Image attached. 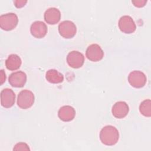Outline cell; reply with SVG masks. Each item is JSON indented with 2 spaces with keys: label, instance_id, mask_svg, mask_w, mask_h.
<instances>
[{
  "label": "cell",
  "instance_id": "cell-10",
  "mask_svg": "<svg viewBox=\"0 0 151 151\" xmlns=\"http://www.w3.org/2000/svg\"><path fill=\"white\" fill-rule=\"evenodd\" d=\"M8 81L11 86L14 87H22L27 81V75L22 71H18L10 74Z\"/></svg>",
  "mask_w": 151,
  "mask_h": 151
},
{
  "label": "cell",
  "instance_id": "cell-5",
  "mask_svg": "<svg viewBox=\"0 0 151 151\" xmlns=\"http://www.w3.org/2000/svg\"><path fill=\"white\" fill-rule=\"evenodd\" d=\"M128 81L130 84L134 88H142L146 84L147 78L143 72L134 70L129 74Z\"/></svg>",
  "mask_w": 151,
  "mask_h": 151
},
{
  "label": "cell",
  "instance_id": "cell-6",
  "mask_svg": "<svg viewBox=\"0 0 151 151\" xmlns=\"http://www.w3.org/2000/svg\"><path fill=\"white\" fill-rule=\"evenodd\" d=\"M119 27L122 32L125 34H131L135 31L136 26L132 18L129 15L122 17L119 21Z\"/></svg>",
  "mask_w": 151,
  "mask_h": 151
},
{
  "label": "cell",
  "instance_id": "cell-11",
  "mask_svg": "<svg viewBox=\"0 0 151 151\" xmlns=\"http://www.w3.org/2000/svg\"><path fill=\"white\" fill-rule=\"evenodd\" d=\"M30 32L32 36L37 38H42L47 33V27L46 24L41 21L34 22L30 27Z\"/></svg>",
  "mask_w": 151,
  "mask_h": 151
},
{
  "label": "cell",
  "instance_id": "cell-8",
  "mask_svg": "<svg viewBox=\"0 0 151 151\" xmlns=\"http://www.w3.org/2000/svg\"><path fill=\"white\" fill-rule=\"evenodd\" d=\"M67 62L70 67L73 68H78L83 66L84 62V57L78 51H72L67 56Z\"/></svg>",
  "mask_w": 151,
  "mask_h": 151
},
{
  "label": "cell",
  "instance_id": "cell-21",
  "mask_svg": "<svg viewBox=\"0 0 151 151\" xmlns=\"http://www.w3.org/2000/svg\"><path fill=\"white\" fill-rule=\"evenodd\" d=\"M6 80V76L3 70H1V84H2Z\"/></svg>",
  "mask_w": 151,
  "mask_h": 151
},
{
  "label": "cell",
  "instance_id": "cell-7",
  "mask_svg": "<svg viewBox=\"0 0 151 151\" xmlns=\"http://www.w3.org/2000/svg\"><path fill=\"white\" fill-rule=\"evenodd\" d=\"M86 55L89 60L93 62H97L100 61L103 58L104 52L99 45L93 44L87 47Z\"/></svg>",
  "mask_w": 151,
  "mask_h": 151
},
{
  "label": "cell",
  "instance_id": "cell-2",
  "mask_svg": "<svg viewBox=\"0 0 151 151\" xmlns=\"http://www.w3.org/2000/svg\"><path fill=\"white\" fill-rule=\"evenodd\" d=\"M35 100L34 93L28 90L21 91L17 97V105L22 109H27L31 107Z\"/></svg>",
  "mask_w": 151,
  "mask_h": 151
},
{
  "label": "cell",
  "instance_id": "cell-19",
  "mask_svg": "<svg viewBox=\"0 0 151 151\" xmlns=\"http://www.w3.org/2000/svg\"><path fill=\"white\" fill-rule=\"evenodd\" d=\"M132 2L133 4V5L138 8L143 7L145 5V4L147 3V1L145 0H136V1H132Z\"/></svg>",
  "mask_w": 151,
  "mask_h": 151
},
{
  "label": "cell",
  "instance_id": "cell-16",
  "mask_svg": "<svg viewBox=\"0 0 151 151\" xmlns=\"http://www.w3.org/2000/svg\"><path fill=\"white\" fill-rule=\"evenodd\" d=\"M46 80L53 84H58L63 81V75L55 69H50L46 72L45 74Z\"/></svg>",
  "mask_w": 151,
  "mask_h": 151
},
{
  "label": "cell",
  "instance_id": "cell-18",
  "mask_svg": "<svg viewBox=\"0 0 151 151\" xmlns=\"http://www.w3.org/2000/svg\"><path fill=\"white\" fill-rule=\"evenodd\" d=\"M14 150H29L30 149L28 145L24 142H19L17 143L14 147L13 148Z\"/></svg>",
  "mask_w": 151,
  "mask_h": 151
},
{
  "label": "cell",
  "instance_id": "cell-12",
  "mask_svg": "<svg viewBox=\"0 0 151 151\" xmlns=\"http://www.w3.org/2000/svg\"><path fill=\"white\" fill-rule=\"evenodd\" d=\"M129 111V107L127 104L123 101L116 102L112 107L111 112L114 117L117 119H123L125 117Z\"/></svg>",
  "mask_w": 151,
  "mask_h": 151
},
{
  "label": "cell",
  "instance_id": "cell-17",
  "mask_svg": "<svg viewBox=\"0 0 151 151\" xmlns=\"http://www.w3.org/2000/svg\"><path fill=\"white\" fill-rule=\"evenodd\" d=\"M140 113L145 117L151 116V100L146 99L143 100L139 106Z\"/></svg>",
  "mask_w": 151,
  "mask_h": 151
},
{
  "label": "cell",
  "instance_id": "cell-15",
  "mask_svg": "<svg viewBox=\"0 0 151 151\" xmlns=\"http://www.w3.org/2000/svg\"><path fill=\"white\" fill-rule=\"evenodd\" d=\"M22 61L21 58L17 54L9 55L5 60V66L6 68L11 71L18 70L21 65Z\"/></svg>",
  "mask_w": 151,
  "mask_h": 151
},
{
  "label": "cell",
  "instance_id": "cell-4",
  "mask_svg": "<svg viewBox=\"0 0 151 151\" xmlns=\"http://www.w3.org/2000/svg\"><path fill=\"white\" fill-rule=\"evenodd\" d=\"M60 34L65 38H71L76 34L77 27L75 24L71 21H64L58 25Z\"/></svg>",
  "mask_w": 151,
  "mask_h": 151
},
{
  "label": "cell",
  "instance_id": "cell-20",
  "mask_svg": "<svg viewBox=\"0 0 151 151\" xmlns=\"http://www.w3.org/2000/svg\"><path fill=\"white\" fill-rule=\"evenodd\" d=\"M27 2V1H23V0H19V1L18 0V1H14L15 6L18 8L23 7L26 4Z\"/></svg>",
  "mask_w": 151,
  "mask_h": 151
},
{
  "label": "cell",
  "instance_id": "cell-14",
  "mask_svg": "<svg viewBox=\"0 0 151 151\" xmlns=\"http://www.w3.org/2000/svg\"><path fill=\"white\" fill-rule=\"evenodd\" d=\"M76 116L75 109L70 106H62L58 111V116L63 122H70L74 119Z\"/></svg>",
  "mask_w": 151,
  "mask_h": 151
},
{
  "label": "cell",
  "instance_id": "cell-1",
  "mask_svg": "<svg viewBox=\"0 0 151 151\" xmlns=\"http://www.w3.org/2000/svg\"><path fill=\"white\" fill-rule=\"evenodd\" d=\"M119 139V131L115 127L113 126H106L101 129L100 132V139L102 143L105 145H114L118 142Z\"/></svg>",
  "mask_w": 151,
  "mask_h": 151
},
{
  "label": "cell",
  "instance_id": "cell-13",
  "mask_svg": "<svg viewBox=\"0 0 151 151\" xmlns=\"http://www.w3.org/2000/svg\"><path fill=\"white\" fill-rule=\"evenodd\" d=\"M44 18L47 24L54 25L58 23L60 20L61 12L60 10L56 8H50L45 11Z\"/></svg>",
  "mask_w": 151,
  "mask_h": 151
},
{
  "label": "cell",
  "instance_id": "cell-9",
  "mask_svg": "<svg viewBox=\"0 0 151 151\" xmlns=\"http://www.w3.org/2000/svg\"><path fill=\"white\" fill-rule=\"evenodd\" d=\"M15 94L10 88H4L1 92V104L5 108H10L15 103Z\"/></svg>",
  "mask_w": 151,
  "mask_h": 151
},
{
  "label": "cell",
  "instance_id": "cell-3",
  "mask_svg": "<svg viewBox=\"0 0 151 151\" xmlns=\"http://www.w3.org/2000/svg\"><path fill=\"white\" fill-rule=\"evenodd\" d=\"M18 22V18L15 13H7L0 16V27L5 31L14 29Z\"/></svg>",
  "mask_w": 151,
  "mask_h": 151
}]
</instances>
